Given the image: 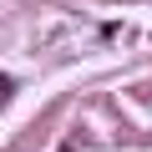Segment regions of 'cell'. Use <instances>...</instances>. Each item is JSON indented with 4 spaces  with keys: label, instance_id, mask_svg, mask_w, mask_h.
I'll use <instances>...</instances> for the list:
<instances>
[{
    "label": "cell",
    "instance_id": "1",
    "mask_svg": "<svg viewBox=\"0 0 152 152\" xmlns=\"http://www.w3.org/2000/svg\"><path fill=\"white\" fill-rule=\"evenodd\" d=\"M10 96H15V81H10V76H0V107H5Z\"/></svg>",
    "mask_w": 152,
    "mask_h": 152
},
{
    "label": "cell",
    "instance_id": "2",
    "mask_svg": "<svg viewBox=\"0 0 152 152\" xmlns=\"http://www.w3.org/2000/svg\"><path fill=\"white\" fill-rule=\"evenodd\" d=\"M56 152H76V147H56Z\"/></svg>",
    "mask_w": 152,
    "mask_h": 152
}]
</instances>
